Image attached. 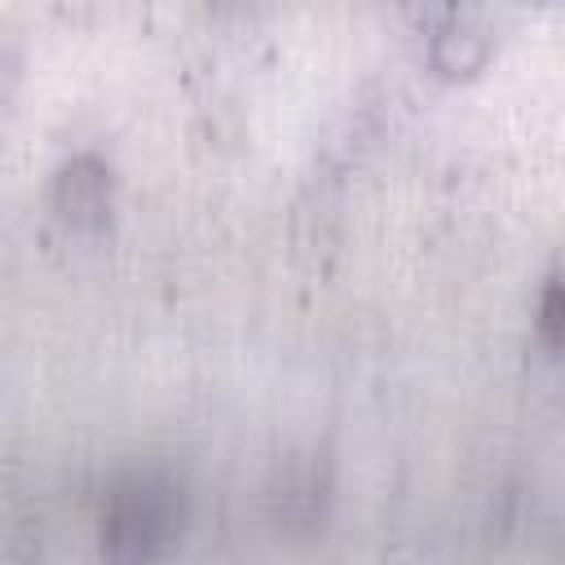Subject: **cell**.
<instances>
[{
	"label": "cell",
	"mask_w": 565,
	"mask_h": 565,
	"mask_svg": "<svg viewBox=\"0 0 565 565\" xmlns=\"http://www.w3.org/2000/svg\"><path fill=\"white\" fill-rule=\"evenodd\" d=\"M181 534V499L163 477H132L115 490L102 521L110 565H154Z\"/></svg>",
	"instance_id": "obj_1"
},
{
	"label": "cell",
	"mask_w": 565,
	"mask_h": 565,
	"mask_svg": "<svg viewBox=\"0 0 565 565\" xmlns=\"http://www.w3.org/2000/svg\"><path fill=\"white\" fill-rule=\"evenodd\" d=\"M53 199H57V212L62 221L71 225H102L106 212H110V172L106 163L97 159H71L62 172H57V185H53Z\"/></svg>",
	"instance_id": "obj_2"
},
{
	"label": "cell",
	"mask_w": 565,
	"mask_h": 565,
	"mask_svg": "<svg viewBox=\"0 0 565 565\" xmlns=\"http://www.w3.org/2000/svg\"><path fill=\"white\" fill-rule=\"evenodd\" d=\"M433 62L446 75H468L486 62V35H477L463 18H450L437 35H433Z\"/></svg>",
	"instance_id": "obj_3"
},
{
	"label": "cell",
	"mask_w": 565,
	"mask_h": 565,
	"mask_svg": "<svg viewBox=\"0 0 565 565\" xmlns=\"http://www.w3.org/2000/svg\"><path fill=\"white\" fill-rule=\"evenodd\" d=\"M561 291H556V282L543 291V318H539V327H543V340L547 344H556V327H561Z\"/></svg>",
	"instance_id": "obj_4"
}]
</instances>
